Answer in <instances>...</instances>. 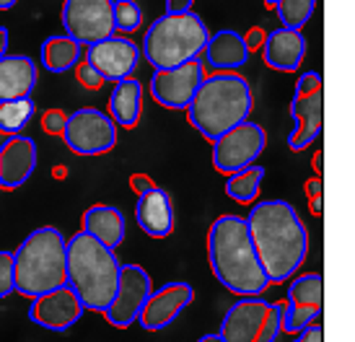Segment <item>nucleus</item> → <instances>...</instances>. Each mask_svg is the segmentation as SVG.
<instances>
[{"instance_id": "nucleus-1", "label": "nucleus", "mask_w": 355, "mask_h": 342, "mask_svg": "<svg viewBox=\"0 0 355 342\" xmlns=\"http://www.w3.org/2000/svg\"><path fill=\"white\" fill-rule=\"evenodd\" d=\"M247 225L267 283H288L309 255V231L298 210L286 200H265L249 210Z\"/></svg>"}, {"instance_id": "nucleus-2", "label": "nucleus", "mask_w": 355, "mask_h": 342, "mask_svg": "<svg viewBox=\"0 0 355 342\" xmlns=\"http://www.w3.org/2000/svg\"><path fill=\"white\" fill-rule=\"evenodd\" d=\"M207 259L216 280L236 296H262L267 291V275L259 264L247 218L220 215L207 234Z\"/></svg>"}, {"instance_id": "nucleus-3", "label": "nucleus", "mask_w": 355, "mask_h": 342, "mask_svg": "<svg viewBox=\"0 0 355 342\" xmlns=\"http://www.w3.org/2000/svg\"><path fill=\"white\" fill-rule=\"evenodd\" d=\"M254 107V94L249 88V80L239 73L218 70L216 76H205L198 94L187 107L189 122L205 140L218 137L236 128L239 122L249 119V112Z\"/></svg>"}, {"instance_id": "nucleus-4", "label": "nucleus", "mask_w": 355, "mask_h": 342, "mask_svg": "<svg viewBox=\"0 0 355 342\" xmlns=\"http://www.w3.org/2000/svg\"><path fill=\"white\" fill-rule=\"evenodd\" d=\"M68 285L86 311H107L119 285V259L91 234L78 231L68 239Z\"/></svg>"}, {"instance_id": "nucleus-5", "label": "nucleus", "mask_w": 355, "mask_h": 342, "mask_svg": "<svg viewBox=\"0 0 355 342\" xmlns=\"http://www.w3.org/2000/svg\"><path fill=\"white\" fill-rule=\"evenodd\" d=\"M65 257H68V241L55 225H42L31 231L13 252L16 291L21 296L37 298L52 288L65 285L68 283Z\"/></svg>"}, {"instance_id": "nucleus-6", "label": "nucleus", "mask_w": 355, "mask_h": 342, "mask_svg": "<svg viewBox=\"0 0 355 342\" xmlns=\"http://www.w3.org/2000/svg\"><path fill=\"white\" fill-rule=\"evenodd\" d=\"M210 40L205 21L195 10L189 13H164L148 26L143 37L140 55H146L156 70L179 68L189 60H198Z\"/></svg>"}, {"instance_id": "nucleus-7", "label": "nucleus", "mask_w": 355, "mask_h": 342, "mask_svg": "<svg viewBox=\"0 0 355 342\" xmlns=\"http://www.w3.org/2000/svg\"><path fill=\"white\" fill-rule=\"evenodd\" d=\"M291 114H293V130L288 135L291 151H306L322 135L324 128V80L322 73L306 70L298 78L293 101H291Z\"/></svg>"}, {"instance_id": "nucleus-8", "label": "nucleus", "mask_w": 355, "mask_h": 342, "mask_svg": "<svg viewBox=\"0 0 355 342\" xmlns=\"http://www.w3.org/2000/svg\"><path fill=\"white\" fill-rule=\"evenodd\" d=\"M62 26L80 47L114 37V0H65Z\"/></svg>"}, {"instance_id": "nucleus-9", "label": "nucleus", "mask_w": 355, "mask_h": 342, "mask_svg": "<svg viewBox=\"0 0 355 342\" xmlns=\"http://www.w3.org/2000/svg\"><path fill=\"white\" fill-rule=\"evenodd\" d=\"M65 146L78 156H101L117 146V125L101 109H76L68 114Z\"/></svg>"}, {"instance_id": "nucleus-10", "label": "nucleus", "mask_w": 355, "mask_h": 342, "mask_svg": "<svg viewBox=\"0 0 355 342\" xmlns=\"http://www.w3.org/2000/svg\"><path fill=\"white\" fill-rule=\"evenodd\" d=\"M265 146V128L252 119H244L236 128H231L218 140H213V166L226 176L234 174L239 169L252 166L257 158L262 156Z\"/></svg>"}, {"instance_id": "nucleus-11", "label": "nucleus", "mask_w": 355, "mask_h": 342, "mask_svg": "<svg viewBox=\"0 0 355 342\" xmlns=\"http://www.w3.org/2000/svg\"><path fill=\"white\" fill-rule=\"evenodd\" d=\"M283 306V332L298 334L322 316L324 309V280L319 273L298 275L291 280Z\"/></svg>"}, {"instance_id": "nucleus-12", "label": "nucleus", "mask_w": 355, "mask_h": 342, "mask_svg": "<svg viewBox=\"0 0 355 342\" xmlns=\"http://www.w3.org/2000/svg\"><path fill=\"white\" fill-rule=\"evenodd\" d=\"M150 293H153L150 275L140 264H122L114 301L109 303V309L104 311L107 322L117 330H128L130 324L138 322L140 311L150 298Z\"/></svg>"}, {"instance_id": "nucleus-13", "label": "nucleus", "mask_w": 355, "mask_h": 342, "mask_svg": "<svg viewBox=\"0 0 355 342\" xmlns=\"http://www.w3.org/2000/svg\"><path fill=\"white\" fill-rule=\"evenodd\" d=\"M202 80H205V62L200 58L189 60L179 68L153 70V76H150V96H153L156 104L166 109H187Z\"/></svg>"}, {"instance_id": "nucleus-14", "label": "nucleus", "mask_w": 355, "mask_h": 342, "mask_svg": "<svg viewBox=\"0 0 355 342\" xmlns=\"http://www.w3.org/2000/svg\"><path fill=\"white\" fill-rule=\"evenodd\" d=\"M86 62L99 73L104 80H125L132 78L140 62V47L130 37L114 34L109 40L86 47Z\"/></svg>"}, {"instance_id": "nucleus-15", "label": "nucleus", "mask_w": 355, "mask_h": 342, "mask_svg": "<svg viewBox=\"0 0 355 342\" xmlns=\"http://www.w3.org/2000/svg\"><path fill=\"white\" fill-rule=\"evenodd\" d=\"M83 303L78 301V296L73 293V288L68 283L52 288L47 293L31 298L29 306V319L42 330L50 332H65L73 324L83 316Z\"/></svg>"}, {"instance_id": "nucleus-16", "label": "nucleus", "mask_w": 355, "mask_h": 342, "mask_svg": "<svg viewBox=\"0 0 355 342\" xmlns=\"http://www.w3.org/2000/svg\"><path fill=\"white\" fill-rule=\"evenodd\" d=\"M195 301V288L189 283H166L161 285L158 291L150 293V298L146 301L143 311H140L138 322L146 332H158V330H166L168 324L177 322V316L189 303Z\"/></svg>"}, {"instance_id": "nucleus-17", "label": "nucleus", "mask_w": 355, "mask_h": 342, "mask_svg": "<svg viewBox=\"0 0 355 342\" xmlns=\"http://www.w3.org/2000/svg\"><path fill=\"white\" fill-rule=\"evenodd\" d=\"M270 309H272V303L265 301V298H259V296H244L220 319L218 334L226 342H257L262 327H265Z\"/></svg>"}, {"instance_id": "nucleus-18", "label": "nucleus", "mask_w": 355, "mask_h": 342, "mask_svg": "<svg viewBox=\"0 0 355 342\" xmlns=\"http://www.w3.org/2000/svg\"><path fill=\"white\" fill-rule=\"evenodd\" d=\"M37 169V140L29 135H10L0 146V187L16 189L26 185Z\"/></svg>"}, {"instance_id": "nucleus-19", "label": "nucleus", "mask_w": 355, "mask_h": 342, "mask_svg": "<svg viewBox=\"0 0 355 342\" xmlns=\"http://www.w3.org/2000/svg\"><path fill=\"white\" fill-rule=\"evenodd\" d=\"M135 221L153 239H166L174 231V203L171 195L161 187H148L138 192Z\"/></svg>"}, {"instance_id": "nucleus-20", "label": "nucleus", "mask_w": 355, "mask_h": 342, "mask_svg": "<svg viewBox=\"0 0 355 342\" xmlns=\"http://www.w3.org/2000/svg\"><path fill=\"white\" fill-rule=\"evenodd\" d=\"M262 58L272 70L293 73L301 68L306 58V37L301 29H275L265 34L262 42Z\"/></svg>"}, {"instance_id": "nucleus-21", "label": "nucleus", "mask_w": 355, "mask_h": 342, "mask_svg": "<svg viewBox=\"0 0 355 342\" xmlns=\"http://www.w3.org/2000/svg\"><path fill=\"white\" fill-rule=\"evenodd\" d=\"M37 86V62L29 55H6L0 60V101L29 99Z\"/></svg>"}, {"instance_id": "nucleus-22", "label": "nucleus", "mask_w": 355, "mask_h": 342, "mask_svg": "<svg viewBox=\"0 0 355 342\" xmlns=\"http://www.w3.org/2000/svg\"><path fill=\"white\" fill-rule=\"evenodd\" d=\"M83 231L91 234L96 241L107 246V249H117L122 241H125V234H128V223H125V215L122 210L114 205H91L86 213H83Z\"/></svg>"}, {"instance_id": "nucleus-23", "label": "nucleus", "mask_w": 355, "mask_h": 342, "mask_svg": "<svg viewBox=\"0 0 355 342\" xmlns=\"http://www.w3.org/2000/svg\"><path fill=\"white\" fill-rule=\"evenodd\" d=\"M109 117L117 128H135L143 114V83L135 78L117 80L109 94Z\"/></svg>"}, {"instance_id": "nucleus-24", "label": "nucleus", "mask_w": 355, "mask_h": 342, "mask_svg": "<svg viewBox=\"0 0 355 342\" xmlns=\"http://www.w3.org/2000/svg\"><path fill=\"white\" fill-rule=\"evenodd\" d=\"M207 62L218 70H228L234 73L236 68H241L249 60V49L244 42V34H239L234 29H220L216 31L205 44Z\"/></svg>"}, {"instance_id": "nucleus-25", "label": "nucleus", "mask_w": 355, "mask_h": 342, "mask_svg": "<svg viewBox=\"0 0 355 342\" xmlns=\"http://www.w3.org/2000/svg\"><path fill=\"white\" fill-rule=\"evenodd\" d=\"M83 47L68 34H52L42 42V65L50 73H68L80 62Z\"/></svg>"}, {"instance_id": "nucleus-26", "label": "nucleus", "mask_w": 355, "mask_h": 342, "mask_svg": "<svg viewBox=\"0 0 355 342\" xmlns=\"http://www.w3.org/2000/svg\"><path fill=\"white\" fill-rule=\"evenodd\" d=\"M265 166H244L234 171V174H228L226 179V195L234 200V203H241V205H249V203H254L257 195H259V187L265 182Z\"/></svg>"}, {"instance_id": "nucleus-27", "label": "nucleus", "mask_w": 355, "mask_h": 342, "mask_svg": "<svg viewBox=\"0 0 355 342\" xmlns=\"http://www.w3.org/2000/svg\"><path fill=\"white\" fill-rule=\"evenodd\" d=\"M34 101L29 99H13V101H0V132L6 135H21L34 117Z\"/></svg>"}, {"instance_id": "nucleus-28", "label": "nucleus", "mask_w": 355, "mask_h": 342, "mask_svg": "<svg viewBox=\"0 0 355 342\" xmlns=\"http://www.w3.org/2000/svg\"><path fill=\"white\" fill-rule=\"evenodd\" d=\"M272 8L277 10L283 29H301L306 21L314 16L316 0H275Z\"/></svg>"}, {"instance_id": "nucleus-29", "label": "nucleus", "mask_w": 355, "mask_h": 342, "mask_svg": "<svg viewBox=\"0 0 355 342\" xmlns=\"http://www.w3.org/2000/svg\"><path fill=\"white\" fill-rule=\"evenodd\" d=\"M140 24H143V8L138 0H114V31L125 37L138 31Z\"/></svg>"}, {"instance_id": "nucleus-30", "label": "nucleus", "mask_w": 355, "mask_h": 342, "mask_svg": "<svg viewBox=\"0 0 355 342\" xmlns=\"http://www.w3.org/2000/svg\"><path fill=\"white\" fill-rule=\"evenodd\" d=\"M283 306H286V303H272V309L267 314L265 327H262L257 342H277V337L283 332Z\"/></svg>"}, {"instance_id": "nucleus-31", "label": "nucleus", "mask_w": 355, "mask_h": 342, "mask_svg": "<svg viewBox=\"0 0 355 342\" xmlns=\"http://www.w3.org/2000/svg\"><path fill=\"white\" fill-rule=\"evenodd\" d=\"M16 291V277H13V252L0 249V298H6Z\"/></svg>"}, {"instance_id": "nucleus-32", "label": "nucleus", "mask_w": 355, "mask_h": 342, "mask_svg": "<svg viewBox=\"0 0 355 342\" xmlns=\"http://www.w3.org/2000/svg\"><path fill=\"white\" fill-rule=\"evenodd\" d=\"M65 125H68V114H65L62 109H50V112L44 114V130H47L50 135H62V132H65Z\"/></svg>"}, {"instance_id": "nucleus-33", "label": "nucleus", "mask_w": 355, "mask_h": 342, "mask_svg": "<svg viewBox=\"0 0 355 342\" xmlns=\"http://www.w3.org/2000/svg\"><path fill=\"white\" fill-rule=\"evenodd\" d=\"M76 76H78V80L86 88H99L101 83H104V78H101L96 70L91 68L89 62H78V65H76Z\"/></svg>"}, {"instance_id": "nucleus-34", "label": "nucleus", "mask_w": 355, "mask_h": 342, "mask_svg": "<svg viewBox=\"0 0 355 342\" xmlns=\"http://www.w3.org/2000/svg\"><path fill=\"white\" fill-rule=\"evenodd\" d=\"M291 342H324V330H322V324H311V327H306L304 332H298L296 340Z\"/></svg>"}, {"instance_id": "nucleus-35", "label": "nucleus", "mask_w": 355, "mask_h": 342, "mask_svg": "<svg viewBox=\"0 0 355 342\" xmlns=\"http://www.w3.org/2000/svg\"><path fill=\"white\" fill-rule=\"evenodd\" d=\"M244 42H247V49H249V55H252L254 49H262V42H265V31L259 29V26H254V29H249L247 34H244Z\"/></svg>"}, {"instance_id": "nucleus-36", "label": "nucleus", "mask_w": 355, "mask_h": 342, "mask_svg": "<svg viewBox=\"0 0 355 342\" xmlns=\"http://www.w3.org/2000/svg\"><path fill=\"white\" fill-rule=\"evenodd\" d=\"M314 200V213L319 215L322 213V182L314 179V182H309V203Z\"/></svg>"}, {"instance_id": "nucleus-37", "label": "nucleus", "mask_w": 355, "mask_h": 342, "mask_svg": "<svg viewBox=\"0 0 355 342\" xmlns=\"http://www.w3.org/2000/svg\"><path fill=\"white\" fill-rule=\"evenodd\" d=\"M195 0H166V13H189Z\"/></svg>"}, {"instance_id": "nucleus-38", "label": "nucleus", "mask_w": 355, "mask_h": 342, "mask_svg": "<svg viewBox=\"0 0 355 342\" xmlns=\"http://www.w3.org/2000/svg\"><path fill=\"white\" fill-rule=\"evenodd\" d=\"M8 42H10V34L6 26H0V60L8 55Z\"/></svg>"}, {"instance_id": "nucleus-39", "label": "nucleus", "mask_w": 355, "mask_h": 342, "mask_svg": "<svg viewBox=\"0 0 355 342\" xmlns=\"http://www.w3.org/2000/svg\"><path fill=\"white\" fill-rule=\"evenodd\" d=\"M132 187H135V192H143V189H148L153 185H150L148 176H132Z\"/></svg>"}, {"instance_id": "nucleus-40", "label": "nucleus", "mask_w": 355, "mask_h": 342, "mask_svg": "<svg viewBox=\"0 0 355 342\" xmlns=\"http://www.w3.org/2000/svg\"><path fill=\"white\" fill-rule=\"evenodd\" d=\"M198 342H226V340H223L220 334H202Z\"/></svg>"}, {"instance_id": "nucleus-41", "label": "nucleus", "mask_w": 355, "mask_h": 342, "mask_svg": "<svg viewBox=\"0 0 355 342\" xmlns=\"http://www.w3.org/2000/svg\"><path fill=\"white\" fill-rule=\"evenodd\" d=\"M19 0H0V10H10Z\"/></svg>"}, {"instance_id": "nucleus-42", "label": "nucleus", "mask_w": 355, "mask_h": 342, "mask_svg": "<svg viewBox=\"0 0 355 342\" xmlns=\"http://www.w3.org/2000/svg\"><path fill=\"white\" fill-rule=\"evenodd\" d=\"M265 6L267 8H272V6H275V0H265Z\"/></svg>"}]
</instances>
